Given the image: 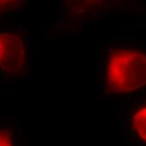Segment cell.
<instances>
[{
    "label": "cell",
    "instance_id": "cell-1",
    "mask_svg": "<svg viewBox=\"0 0 146 146\" xmlns=\"http://www.w3.org/2000/svg\"><path fill=\"white\" fill-rule=\"evenodd\" d=\"M99 94L131 97L146 92V44L134 39H111L99 47L96 60Z\"/></svg>",
    "mask_w": 146,
    "mask_h": 146
},
{
    "label": "cell",
    "instance_id": "cell-2",
    "mask_svg": "<svg viewBox=\"0 0 146 146\" xmlns=\"http://www.w3.org/2000/svg\"><path fill=\"white\" fill-rule=\"evenodd\" d=\"M32 72L29 32L20 25L0 26V75L3 84L28 81Z\"/></svg>",
    "mask_w": 146,
    "mask_h": 146
},
{
    "label": "cell",
    "instance_id": "cell-3",
    "mask_svg": "<svg viewBox=\"0 0 146 146\" xmlns=\"http://www.w3.org/2000/svg\"><path fill=\"white\" fill-rule=\"evenodd\" d=\"M119 127L129 146H146V92L120 103Z\"/></svg>",
    "mask_w": 146,
    "mask_h": 146
},
{
    "label": "cell",
    "instance_id": "cell-4",
    "mask_svg": "<svg viewBox=\"0 0 146 146\" xmlns=\"http://www.w3.org/2000/svg\"><path fill=\"white\" fill-rule=\"evenodd\" d=\"M0 146H25L19 122L13 118H0Z\"/></svg>",
    "mask_w": 146,
    "mask_h": 146
},
{
    "label": "cell",
    "instance_id": "cell-5",
    "mask_svg": "<svg viewBox=\"0 0 146 146\" xmlns=\"http://www.w3.org/2000/svg\"><path fill=\"white\" fill-rule=\"evenodd\" d=\"M24 1H0V16L6 15L9 12H14L24 5Z\"/></svg>",
    "mask_w": 146,
    "mask_h": 146
}]
</instances>
